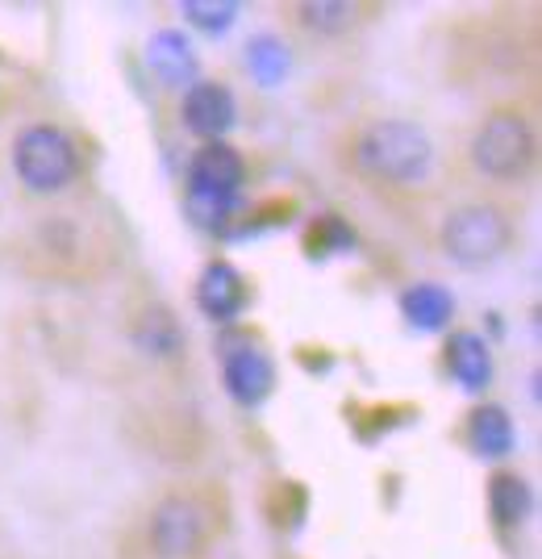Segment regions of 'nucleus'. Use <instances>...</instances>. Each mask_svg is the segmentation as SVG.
I'll use <instances>...</instances> for the list:
<instances>
[{
    "instance_id": "4",
    "label": "nucleus",
    "mask_w": 542,
    "mask_h": 559,
    "mask_svg": "<svg viewBox=\"0 0 542 559\" xmlns=\"http://www.w3.org/2000/svg\"><path fill=\"white\" fill-rule=\"evenodd\" d=\"M539 114L521 96H501L468 126L459 142V171L468 188L518 197L539 171Z\"/></svg>"
},
{
    "instance_id": "10",
    "label": "nucleus",
    "mask_w": 542,
    "mask_h": 559,
    "mask_svg": "<svg viewBox=\"0 0 542 559\" xmlns=\"http://www.w3.org/2000/svg\"><path fill=\"white\" fill-rule=\"evenodd\" d=\"M125 338L142 350V355H150V359H180L184 350H189V338H184V330H180V318L171 313V305H164L159 297H146L130 309V318H125Z\"/></svg>"
},
{
    "instance_id": "14",
    "label": "nucleus",
    "mask_w": 542,
    "mask_h": 559,
    "mask_svg": "<svg viewBox=\"0 0 542 559\" xmlns=\"http://www.w3.org/2000/svg\"><path fill=\"white\" fill-rule=\"evenodd\" d=\"M468 443H472L475 455H505L514 447V421L501 405H480L468 414Z\"/></svg>"
},
{
    "instance_id": "13",
    "label": "nucleus",
    "mask_w": 542,
    "mask_h": 559,
    "mask_svg": "<svg viewBox=\"0 0 542 559\" xmlns=\"http://www.w3.org/2000/svg\"><path fill=\"white\" fill-rule=\"evenodd\" d=\"M447 372L468 389V393H484L493 380V350L475 330H455L447 343Z\"/></svg>"
},
{
    "instance_id": "7",
    "label": "nucleus",
    "mask_w": 542,
    "mask_h": 559,
    "mask_svg": "<svg viewBox=\"0 0 542 559\" xmlns=\"http://www.w3.org/2000/svg\"><path fill=\"white\" fill-rule=\"evenodd\" d=\"M184 185H189V205L209 217H226L238 205L242 188H246V159L230 142H201L189 155L184 167Z\"/></svg>"
},
{
    "instance_id": "5",
    "label": "nucleus",
    "mask_w": 542,
    "mask_h": 559,
    "mask_svg": "<svg viewBox=\"0 0 542 559\" xmlns=\"http://www.w3.org/2000/svg\"><path fill=\"white\" fill-rule=\"evenodd\" d=\"M434 251L463 267V272H484L501 259H509L521 242V205L518 197L505 192H480L468 188L450 197L443 210L434 213L430 226Z\"/></svg>"
},
{
    "instance_id": "2",
    "label": "nucleus",
    "mask_w": 542,
    "mask_h": 559,
    "mask_svg": "<svg viewBox=\"0 0 542 559\" xmlns=\"http://www.w3.org/2000/svg\"><path fill=\"white\" fill-rule=\"evenodd\" d=\"M125 251L130 234L121 213L80 192L29 213V222L13 238L17 267L43 284H96L118 272Z\"/></svg>"
},
{
    "instance_id": "15",
    "label": "nucleus",
    "mask_w": 542,
    "mask_h": 559,
    "mask_svg": "<svg viewBox=\"0 0 542 559\" xmlns=\"http://www.w3.org/2000/svg\"><path fill=\"white\" fill-rule=\"evenodd\" d=\"M401 313L418 330H443L447 318L455 313V297L443 284H413L401 297Z\"/></svg>"
},
{
    "instance_id": "3",
    "label": "nucleus",
    "mask_w": 542,
    "mask_h": 559,
    "mask_svg": "<svg viewBox=\"0 0 542 559\" xmlns=\"http://www.w3.org/2000/svg\"><path fill=\"white\" fill-rule=\"evenodd\" d=\"M234 526L226 480L184 476L150 492L130 518V559H209Z\"/></svg>"
},
{
    "instance_id": "17",
    "label": "nucleus",
    "mask_w": 542,
    "mask_h": 559,
    "mask_svg": "<svg viewBox=\"0 0 542 559\" xmlns=\"http://www.w3.org/2000/svg\"><path fill=\"white\" fill-rule=\"evenodd\" d=\"M184 43L176 34H159L155 47H150V68L164 75L167 84H184V75L192 71V59L184 55Z\"/></svg>"
},
{
    "instance_id": "6",
    "label": "nucleus",
    "mask_w": 542,
    "mask_h": 559,
    "mask_svg": "<svg viewBox=\"0 0 542 559\" xmlns=\"http://www.w3.org/2000/svg\"><path fill=\"white\" fill-rule=\"evenodd\" d=\"M9 167H13V180L34 201L47 205V201H63L71 192H80L84 176H88V151L71 126L55 121V117H38V121H25L13 134Z\"/></svg>"
},
{
    "instance_id": "9",
    "label": "nucleus",
    "mask_w": 542,
    "mask_h": 559,
    "mask_svg": "<svg viewBox=\"0 0 542 559\" xmlns=\"http://www.w3.org/2000/svg\"><path fill=\"white\" fill-rule=\"evenodd\" d=\"M238 100L230 93V84L221 80H192L184 96H180V126L189 130L192 139L201 142H221L226 130L234 126Z\"/></svg>"
},
{
    "instance_id": "16",
    "label": "nucleus",
    "mask_w": 542,
    "mask_h": 559,
    "mask_svg": "<svg viewBox=\"0 0 542 559\" xmlns=\"http://www.w3.org/2000/svg\"><path fill=\"white\" fill-rule=\"evenodd\" d=\"M530 506V489L518 472H496L489 485V510H493L496 526H518Z\"/></svg>"
},
{
    "instance_id": "8",
    "label": "nucleus",
    "mask_w": 542,
    "mask_h": 559,
    "mask_svg": "<svg viewBox=\"0 0 542 559\" xmlns=\"http://www.w3.org/2000/svg\"><path fill=\"white\" fill-rule=\"evenodd\" d=\"M284 25L292 34H301L309 43H347L363 25L376 22L380 4H363V0H301L280 9Z\"/></svg>"
},
{
    "instance_id": "1",
    "label": "nucleus",
    "mask_w": 542,
    "mask_h": 559,
    "mask_svg": "<svg viewBox=\"0 0 542 559\" xmlns=\"http://www.w3.org/2000/svg\"><path fill=\"white\" fill-rule=\"evenodd\" d=\"M334 167L363 197L388 210H418L438 197L443 155L438 142L418 117L359 114L351 117L330 146Z\"/></svg>"
},
{
    "instance_id": "12",
    "label": "nucleus",
    "mask_w": 542,
    "mask_h": 559,
    "mask_svg": "<svg viewBox=\"0 0 542 559\" xmlns=\"http://www.w3.org/2000/svg\"><path fill=\"white\" fill-rule=\"evenodd\" d=\"M196 305L209 313L213 322H234L246 305V280L230 259H213L196 280Z\"/></svg>"
},
{
    "instance_id": "11",
    "label": "nucleus",
    "mask_w": 542,
    "mask_h": 559,
    "mask_svg": "<svg viewBox=\"0 0 542 559\" xmlns=\"http://www.w3.org/2000/svg\"><path fill=\"white\" fill-rule=\"evenodd\" d=\"M221 372H226L230 396L242 401V405L263 401L267 389H272V380H276L267 350L255 347L251 338H230V343H226V350H221Z\"/></svg>"
},
{
    "instance_id": "18",
    "label": "nucleus",
    "mask_w": 542,
    "mask_h": 559,
    "mask_svg": "<svg viewBox=\"0 0 542 559\" xmlns=\"http://www.w3.org/2000/svg\"><path fill=\"white\" fill-rule=\"evenodd\" d=\"M180 13L189 17V22L205 25V29H226V25L234 22L238 4H180Z\"/></svg>"
}]
</instances>
